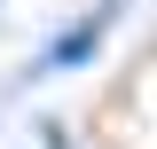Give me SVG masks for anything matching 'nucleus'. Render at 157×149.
<instances>
[{"mask_svg": "<svg viewBox=\"0 0 157 149\" xmlns=\"http://www.w3.org/2000/svg\"><path fill=\"white\" fill-rule=\"evenodd\" d=\"M110 24H118V0H102V8H86L78 24H63V32L39 47L32 78H55V71H78V63H94V55H102V39H110Z\"/></svg>", "mask_w": 157, "mask_h": 149, "instance_id": "nucleus-1", "label": "nucleus"}]
</instances>
